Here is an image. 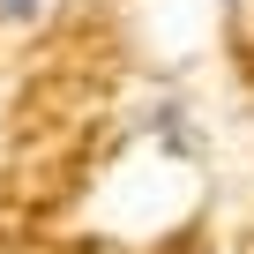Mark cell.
Segmentation results:
<instances>
[{"label":"cell","instance_id":"1","mask_svg":"<svg viewBox=\"0 0 254 254\" xmlns=\"http://www.w3.org/2000/svg\"><path fill=\"white\" fill-rule=\"evenodd\" d=\"M135 135L157 150V157H202L209 142H202V112H194V97L187 90H172V82H157L142 105H135Z\"/></svg>","mask_w":254,"mask_h":254},{"label":"cell","instance_id":"2","mask_svg":"<svg viewBox=\"0 0 254 254\" xmlns=\"http://www.w3.org/2000/svg\"><path fill=\"white\" fill-rule=\"evenodd\" d=\"M45 8H53V0H0V23H8V30H30V23H45Z\"/></svg>","mask_w":254,"mask_h":254},{"label":"cell","instance_id":"3","mask_svg":"<svg viewBox=\"0 0 254 254\" xmlns=\"http://www.w3.org/2000/svg\"><path fill=\"white\" fill-rule=\"evenodd\" d=\"M217 8H224V15H239V8H247V0H217Z\"/></svg>","mask_w":254,"mask_h":254}]
</instances>
